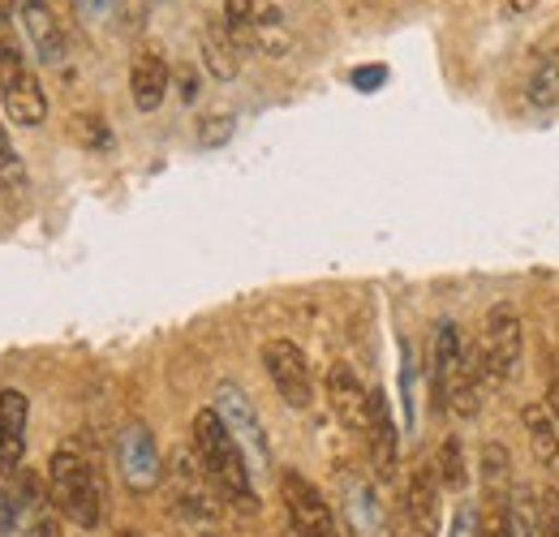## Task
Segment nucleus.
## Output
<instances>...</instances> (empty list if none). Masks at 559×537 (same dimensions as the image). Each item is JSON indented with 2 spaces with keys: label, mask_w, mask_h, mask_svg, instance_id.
Returning a JSON list of instances; mask_svg holds the SVG:
<instances>
[{
  "label": "nucleus",
  "mask_w": 559,
  "mask_h": 537,
  "mask_svg": "<svg viewBox=\"0 0 559 537\" xmlns=\"http://www.w3.org/2000/svg\"><path fill=\"white\" fill-rule=\"evenodd\" d=\"M194 456H199V465L207 469L215 490L228 503H237L241 512H254L259 508L254 481H250V461H246V452L237 448V439L228 434V426L219 421L215 408H199L194 413Z\"/></svg>",
  "instance_id": "obj_1"
},
{
  "label": "nucleus",
  "mask_w": 559,
  "mask_h": 537,
  "mask_svg": "<svg viewBox=\"0 0 559 537\" xmlns=\"http://www.w3.org/2000/svg\"><path fill=\"white\" fill-rule=\"evenodd\" d=\"M48 499L78 529H95L104 521V481H99V469L82 452H73V448H57L52 461H48Z\"/></svg>",
  "instance_id": "obj_2"
},
{
  "label": "nucleus",
  "mask_w": 559,
  "mask_h": 537,
  "mask_svg": "<svg viewBox=\"0 0 559 537\" xmlns=\"http://www.w3.org/2000/svg\"><path fill=\"white\" fill-rule=\"evenodd\" d=\"M483 379L487 387H503L521 374V353H525V336H521V319L512 306H490L487 310V332H483Z\"/></svg>",
  "instance_id": "obj_3"
},
{
  "label": "nucleus",
  "mask_w": 559,
  "mask_h": 537,
  "mask_svg": "<svg viewBox=\"0 0 559 537\" xmlns=\"http://www.w3.org/2000/svg\"><path fill=\"white\" fill-rule=\"evenodd\" d=\"M280 499H284L288 525H293L297 537H341L332 503L323 499V490H319L306 473H297V469L280 473Z\"/></svg>",
  "instance_id": "obj_4"
},
{
  "label": "nucleus",
  "mask_w": 559,
  "mask_h": 537,
  "mask_svg": "<svg viewBox=\"0 0 559 537\" xmlns=\"http://www.w3.org/2000/svg\"><path fill=\"white\" fill-rule=\"evenodd\" d=\"M211 408L219 413V421L228 426V434L237 439V448L246 452L250 473L267 469L272 448H267V430H263V421H259V413H254L250 396H246L237 383H219V387H215V404H211Z\"/></svg>",
  "instance_id": "obj_5"
},
{
  "label": "nucleus",
  "mask_w": 559,
  "mask_h": 537,
  "mask_svg": "<svg viewBox=\"0 0 559 537\" xmlns=\"http://www.w3.org/2000/svg\"><path fill=\"white\" fill-rule=\"evenodd\" d=\"M263 366H267V379L280 392V401L288 408H310V401H314L310 361L293 339H267L263 344Z\"/></svg>",
  "instance_id": "obj_6"
},
{
  "label": "nucleus",
  "mask_w": 559,
  "mask_h": 537,
  "mask_svg": "<svg viewBox=\"0 0 559 537\" xmlns=\"http://www.w3.org/2000/svg\"><path fill=\"white\" fill-rule=\"evenodd\" d=\"M117 469H121V481L134 490V494H151L164 477V465H159V448H155V434L142 426V421H130L121 434H117Z\"/></svg>",
  "instance_id": "obj_7"
},
{
  "label": "nucleus",
  "mask_w": 559,
  "mask_h": 537,
  "mask_svg": "<svg viewBox=\"0 0 559 537\" xmlns=\"http://www.w3.org/2000/svg\"><path fill=\"white\" fill-rule=\"evenodd\" d=\"M341 512H345V525L353 537H392V521H388L374 486L357 473L341 477Z\"/></svg>",
  "instance_id": "obj_8"
},
{
  "label": "nucleus",
  "mask_w": 559,
  "mask_h": 537,
  "mask_svg": "<svg viewBox=\"0 0 559 537\" xmlns=\"http://www.w3.org/2000/svg\"><path fill=\"white\" fill-rule=\"evenodd\" d=\"M366 452H370V469L379 481H392L401 465V434L392 421V404L383 392H370V413H366Z\"/></svg>",
  "instance_id": "obj_9"
},
{
  "label": "nucleus",
  "mask_w": 559,
  "mask_h": 537,
  "mask_svg": "<svg viewBox=\"0 0 559 537\" xmlns=\"http://www.w3.org/2000/svg\"><path fill=\"white\" fill-rule=\"evenodd\" d=\"M439 473L435 465H418L405 481V516L421 537H439L443 525V503H439Z\"/></svg>",
  "instance_id": "obj_10"
},
{
  "label": "nucleus",
  "mask_w": 559,
  "mask_h": 537,
  "mask_svg": "<svg viewBox=\"0 0 559 537\" xmlns=\"http://www.w3.org/2000/svg\"><path fill=\"white\" fill-rule=\"evenodd\" d=\"M26 421H31V401L17 387L0 392V473L22 469L26 456Z\"/></svg>",
  "instance_id": "obj_11"
},
{
  "label": "nucleus",
  "mask_w": 559,
  "mask_h": 537,
  "mask_svg": "<svg viewBox=\"0 0 559 537\" xmlns=\"http://www.w3.org/2000/svg\"><path fill=\"white\" fill-rule=\"evenodd\" d=\"M323 387H328V404H332L336 421H341L345 430H357V434H366L370 392L357 383V374H353L349 366H332V370H328V379H323Z\"/></svg>",
  "instance_id": "obj_12"
},
{
  "label": "nucleus",
  "mask_w": 559,
  "mask_h": 537,
  "mask_svg": "<svg viewBox=\"0 0 559 537\" xmlns=\"http://www.w3.org/2000/svg\"><path fill=\"white\" fill-rule=\"evenodd\" d=\"M173 481H177V499H181V508L190 512V516H215L219 508H215V481L207 477V469L199 465V456H190V452H177V461H173Z\"/></svg>",
  "instance_id": "obj_13"
},
{
  "label": "nucleus",
  "mask_w": 559,
  "mask_h": 537,
  "mask_svg": "<svg viewBox=\"0 0 559 537\" xmlns=\"http://www.w3.org/2000/svg\"><path fill=\"white\" fill-rule=\"evenodd\" d=\"M521 426L530 439V452L538 461V469H547L559 481V426L547 404H525L521 408Z\"/></svg>",
  "instance_id": "obj_14"
},
{
  "label": "nucleus",
  "mask_w": 559,
  "mask_h": 537,
  "mask_svg": "<svg viewBox=\"0 0 559 537\" xmlns=\"http://www.w3.org/2000/svg\"><path fill=\"white\" fill-rule=\"evenodd\" d=\"M168 82H173V69L159 52H139L134 69H130V95H134V108L139 112H155L168 95Z\"/></svg>",
  "instance_id": "obj_15"
},
{
  "label": "nucleus",
  "mask_w": 559,
  "mask_h": 537,
  "mask_svg": "<svg viewBox=\"0 0 559 537\" xmlns=\"http://www.w3.org/2000/svg\"><path fill=\"white\" fill-rule=\"evenodd\" d=\"M22 26H26V35H31V44H35L44 65H61L66 61V26L52 17V9L44 0H31L22 9Z\"/></svg>",
  "instance_id": "obj_16"
},
{
  "label": "nucleus",
  "mask_w": 559,
  "mask_h": 537,
  "mask_svg": "<svg viewBox=\"0 0 559 537\" xmlns=\"http://www.w3.org/2000/svg\"><path fill=\"white\" fill-rule=\"evenodd\" d=\"M199 44H203V61H207V69L219 77V82L237 77V69H241V44H237V39H233V31L224 26V17L203 26Z\"/></svg>",
  "instance_id": "obj_17"
},
{
  "label": "nucleus",
  "mask_w": 559,
  "mask_h": 537,
  "mask_svg": "<svg viewBox=\"0 0 559 537\" xmlns=\"http://www.w3.org/2000/svg\"><path fill=\"white\" fill-rule=\"evenodd\" d=\"M483 490H487V512L508 508V494H512V456L495 439L483 448Z\"/></svg>",
  "instance_id": "obj_18"
},
{
  "label": "nucleus",
  "mask_w": 559,
  "mask_h": 537,
  "mask_svg": "<svg viewBox=\"0 0 559 537\" xmlns=\"http://www.w3.org/2000/svg\"><path fill=\"white\" fill-rule=\"evenodd\" d=\"M508 525H512V537H547V529H543V499H538V490L530 481H512Z\"/></svg>",
  "instance_id": "obj_19"
},
{
  "label": "nucleus",
  "mask_w": 559,
  "mask_h": 537,
  "mask_svg": "<svg viewBox=\"0 0 559 537\" xmlns=\"http://www.w3.org/2000/svg\"><path fill=\"white\" fill-rule=\"evenodd\" d=\"M525 99L534 104V108H556L559 104V52H547L534 73H530V82H525Z\"/></svg>",
  "instance_id": "obj_20"
},
{
  "label": "nucleus",
  "mask_w": 559,
  "mask_h": 537,
  "mask_svg": "<svg viewBox=\"0 0 559 537\" xmlns=\"http://www.w3.org/2000/svg\"><path fill=\"white\" fill-rule=\"evenodd\" d=\"M435 473H439V486L443 490H465L469 486V465H465V448H461V439L456 434H448L443 439V448H439V456H435Z\"/></svg>",
  "instance_id": "obj_21"
},
{
  "label": "nucleus",
  "mask_w": 559,
  "mask_h": 537,
  "mask_svg": "<svg viewBox=\"0 0 559 537\" xmlns=\"http://www.w3.org/2000/svg\"><path fill=\"white\" fill-rule=\"evenodd\" d=\"M254 44L267 52V57H284L288 52V31L280 22V9H263L254 17Z\"/></svg>",
  "instance_id": "obj_22"
},
{
  "label": "nucleus",
  "mask_w": 559,
  "mask_h": 537,
  "mask_svg": "<svg viewBox=\"0 0 559 537\" xmlns=\"http://www.w3.org/2000/svg\"><path fill=\"white\" fill-rule=\"evenodd\" d=\"M254 0H224V26L233 31V39L241 44V48H250L254 44Z\"/></svg>",
  "instance_id": "obj_23"
},
{
  "label": "nucleus",
  "mask_w": 559,
  "mask_h": 537,
  "mask_svg": "<svg viewBox=\"0 0 559 537\" xmlns=\"http://www.w3.org/2000/svg\"><path fill=\"white\" fill-rule=\"evenodd\" d=\"M233 126H237V121H233V117H228V112H211V117H203V121H199V146H207V151H215V146H224V142H228V138H233Z\"/></svg>",
  "instance_id": "obj_24"
},
{
  "label": "nucleus",
  "mask_w": 559,
  "mask_h": 537,
  "mask_svg": "<svg viewBox=\"0 0 559 537\" xmlns=\"http://www.w3.org/2000/svg\"><path fill=\"white\" fill-rule=\"evenodd\" d=\"M73 138H78L82 146H95V151H104V146L112 142L104 117H73Z\"/></svg>",
  "instance_id": "obj_25"
},
{
  "label": "nucleus",
  "mask_w": 559,
  "mask_h": 537,
  "mask_svg": "<svg viewBox=\"0 0 559 537\" xmlns=\"http://www.w3.org/2000/svg\"><path fill=\"white\" fill-rule=\"evenodd\" d=\"M448 537H483V521H478V508L461 503L456 516H452V534Z\"/></svg>",
  "instance_id": "obj_26"
},
{
  "label": "nucleus",
  "mask_w": 559,
  "mask_h": 537,
  "mask_svg": "<svg viewBox=\"0 0 559 537\" xmlns=\"http://www.w3.org/2000/svg\"><path fill=\"white\" fill-rule=\"evenodd\" d=\"M349 82L361 91V95H370V91H379L383 82H388V65H361L349 73Z\"/></svg>",
  "instance_id": "obj_27"
},
{
  "label": "nucleus",
  "mask_w": 559,
  "mask_h": 537,
  "mask_svg": "<svg viewBox=\"0 0 559 537\" xmlns=\"http://www.w3.org/2000/svg\"><path fill=\"white\" fill-rule=\"evenodd\" d=\"M543 529H547V537H559V486L543 494Z\"/></svg>",
  "instance_id": "obj_28"
},
{
  "label": "nucleus",
  "mask_w": 559,
  "mask_h": 537,
  "mask_svg": "<svg viewBox=\"0 0 559 537\" xmlns=\"http://www.w3.org/2000/svg\"><path fill=\"white\" fill-rule=\"evenodd\" d=\"M401 396H405V426H414V366H409V348H405V370H401Z\"/></svg>",
  "instance_id": "obj_29"
},
{
  "label": "nucleus",
  "mask_w": 559,
  "mask_h": 537,
  "mask_svg": "<svg viewBox=\"0 0 559 537\" xmlns=\"http://www.w3.org/2000/svg\"><path fill=\"white\" fill-rule=\"evenodd\" d=\"M483 537H512V525H508V508H499V512H487V521H483Z\"/></svg>",
  "instance_id": "obj_30"
},
{
  "label": "nucleus",
  "mask_w": 559,
  "mask_h": 537,
  "mask_svg": "<svg viewBox=\"0 0 559 537\" xmlns=\"http://www.w3.org/2000/svg\"><path fill=\"white\" fill-rule=\"evenodd\" d=\"M177 86H181V99H186V104H194V99H199V73H194L190 65H181Z\"/></svg>",
  "instance_id": "obj_31"
},
{
  "label": "nucleus",
  "mask_w": 559,
  "mask_h": 537,
  "mask_svg": "<svg viewBox=\"0 0 559 537\" xmlns=\"http://www.w3.org/2000/svg\"><path fill=\"white\" fill-rule=\"evenodd\" d=\"M44 4H48V9H52V17H57V22L70 31L73 17H78V0H44Z\"/></svg>",
  "instance_id": "obj_32"
},
{
  "label": "nucleus",
  "mask_w": 559,
  "mask_h": 537,
  "mask_svg": "<svg viewBox=\"0 0 559 537\" xmlns=\"http://www.w3.org/2000/svg\"><path fill=\"white\" fill-rule=\"evenodd\" d=\"M82 9H86V13L95 17V22H99V17H108V9H112V0H82Z\"/></svg>",
  "instance_id": "obj_33"
},
{
  "label": "nucleus",
  "mask_w": 559,
  "mask_h": 537,
  "mask_svg": "<svg viewBox=\"0 0 559 537\" xmlns=\"http://www.w3.org/2000/svg\"><path fill=\"white\" fill-rule=\"evenodd\" d=\"M547 408H551V417H556L559 426V374L551 379V387H547Z\"/></svg>",
  "instance_id": "obj_34"
},
{
  "label": "nucleus",
  "mask_w": 559,
  "mask_h": 537,
  "mask_svg": "<svg viewBox=\"0 0 559 537\" xmlns=\"http://www.w3.org/2000/svg\"><path fill=\"white\" fill-rule=\"evenodd\" d=\"M508 4H512V13H525V9L534 4V0H508Z\"/></svg>",
  "instance_id": "obj_35"
},
{
  "label": "nucleus",
  "mask_w": 559,
  "mask_h": 537,
  "mask_svg": "<svg viewBox=\"0 0 559 537\" xmlns=\"http://www.w3.org/2000/svg\"><path fill=\"white\" fill-rule=\"evenodd\" d=\"M4 22H9V4L0 0V31H4Z\"/></svg>",
  "instance_id": "obj_36"
},
{
  "label": "nucleus",
  "mask_w": 559,
  "mask_h": 537,
  "mask_svg": "<svg viewBox=\"0 0 559 537\" xmlns=\"http://www.w3.org/2000/svg\"><path fill=\"white\" fill-rule=\"evenodd\" d=\"M4 4H9V9H26L31 0H4Z\"/></svg>",
  "instance_id": "obj_37"
}]
</instances>
